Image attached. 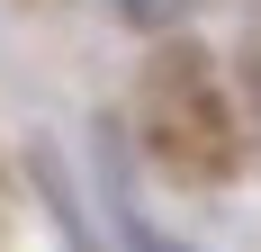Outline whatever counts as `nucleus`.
<instances>
[{"instance_id":"obj_2","label":"nucleus","mask_w":261,"mask_h":252,"mask_svg":"<svg viewBox=\"0 0 261 252\" xmlns=\"http://www.w3.org/2000/svg\"><path fill=\"white\" fill-rule=\"evenodd\" d=\"M108 9H117L126 27H180L189 18V0H108Z\"/></svg>"},{"instance_id":"obj_1","label":"nucleus","mask_w":261,"mask_h":252,"mask_svg":"<svg viewBox=\"0 0 261 252\" xmlns=\"http://www.w3.org/2000/svg\"><path fill=\"white\" fill-rule=\"evenodd\" d=\"M144 99H153V135H162V153L180 171H198V180L234 171V108H225V90L207 81L198 54H162Z\"/></svg>"},{"instance_id":"obj_3","label":"nucleus","mask_w":261,"mask_h":252,"mask_svg":"<svg viewBox=\"0 0 261 252\" xmlns=\"http://www.w3.org/2000/svg\"><path fill=\"white\" fill-rule=\"evenodd\" d=\"M117 225H126V252H189V243H162V234L144 225V216H135V207H117Z\"/></svg>"}]
</instances>
